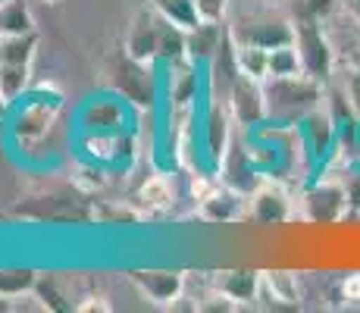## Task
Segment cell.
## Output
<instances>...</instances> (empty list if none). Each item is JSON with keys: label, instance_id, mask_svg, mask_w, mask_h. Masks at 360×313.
Wrapping results in <instances>:
<instances>
[{"label": "cell", "instance_id": "obj_1", "mask_svg": "<svg viewBox=\"0 0 360 313\" xmlns=\"http://www.w3.org/2000/svg\"><path fill=\"white\" fill-rule=\"evenodd\" d=\"M263 94H266V120L279 125H297L310 110H316L326 101L323 82L307 72L285 75V79H266Z\"/></svg>", "mask_w": 360, "mask_h": 313}, {"label": "cell", "instance_id": "obj_2", "mask_svg": "<svg viewBox=\"0 0 360 313\" xmlns=\"http://www.w3.org/2000/svg\"><path fill=\"white\" fill-rule=\"evenodd\" d=\"M295 47L301 53L304 72L326 85L329 75L335 72V47H332L323 23H316V19H295Z\"/></svg>", "mask_w": 360, "mask_h": 313}, {"label": "cell", "instance_id": "obj_3", "mask_svg": "<svg viewBox=\"0 0 360 313\" xmlns=\"http://www.w3.org/2000/svg\"><path fill=\"white\" fill-rule=\"evenodd\" d=\"M301 217L307 222H338V219L351 217V204H348V194H345L338 172H329V176L316 179L314 185L304 188Z\"/></svg>", "mask_w": 360, "mask_h": 313}, {"label": "cell", "instance_id": "obj_4", "mask_svg": "<svg viewBox=\"0 0 360 313\" xmlns=\"http://www.w3.org/2000/svg\"><path fill=\"white\" fill-rule=\"evenodd\" d=\"M198 213L207 222H238L251 217V194L226 182H210L198 191Z\"/></svg>", "mask_w": 360, "mask_h": 313}, {"label": "cell", "instance_id": "obj_5", "mask_svg": "<svg viewBox=\"0 0 360 313\" xmlns=\"http://www.w3.org/2000/svg\"><path fill=\"white\" fill-rule=\"evenodd\" d=\"M229 34L235 44H257V47H282L295 41V19L285 16H251V19H238V23L229 25Z\"/></svg>", "mask_w": 360, "mask_h": 313}, {"label": "cell", "instance_id": "obj_6", "mask_svg": "<svg viewBox=\"0 0 360 313\" xmlns=\"http://www.w3.org/2000/svg\"><path fill=\"white\" fill-rule=\"evenodd\" d=\"M226 107H229L232 120L238 125H260L266 122V94H263V82L238 75L235 85L226 94Z\"/></svg>", "mask_w": 360, "mask_h": 313}, {"label": "cell", "instance_id": "obj_7", "mask_svg": "<svg viewBox=\"0 0 360 313\" xmlns=\"http://www.w3.org/2000/svg\"><path fill=\"white\" fill-rule=\"evenodd\" d=\"M251 217L263 226H279L295 217V200L282 182H260L251 191Z\"/></svg>", "mask_w": 360, "mask_h": 313}, {"label": "cell", "instance_id": "obj_8", "mask_svg": "<svg viewBox=\"0 0 360 313\" xmlns=\"http://www.w3.org/2000/svg\"><path fill=\"white\" fill-rule=\"evenodd\" d=\"M131 282L144 298H150L154 304H169V307L185 291V276L172 269H141V273H131Z\"/></svg>", "mask_w": 360, "mask_h": 313}, {"label": "cell", "instance_id": "obj_9", "mask_svg": "<svg viewBox=\"0 0 360 313\" xmlns=\"http://www.w3.org/2000/svg\"><path fill=\"white\" fill-rule=\"evenodd\" d=\"M157 41H160V13L157 10H141L131 23L126 53L141 63L157 60Z\"/></svg>", "mask_w": 360, "mask_h": 313}, {"label": "cell", "instance_id": "obj_10", "mask_svg": "<svg viewBox=\"0 0 360 313\" xmlns=\"http://www.w3.org/2000/svg\"><path fill=\"white\" fill-rule=\"evenodd\" d=\"M229 107H223V103L213 97L210 110H207V129H204V141H207V157H210L213 166H219V160H223L226 148L232 144V135H229Z\"/></svg>", "mask_w": 360, "mask_h": 313}, {"label": "cell", "instance_id": "obj_11", "mask_svg": "<svg viewBox=\"0 0 360 313\" xmlns=\"http://www.w3.org/2000/svg\"><path fill=\"white\" fill-rule=\"evenodd\" d=\"M226 23H204L200 19L198 25H191L188 32H185V47H188V57L191 60H213L217 57V51L223 47L226 34L229 29H223Z\"/></svg>", "mask_w": 360, "mask_h": 313}, {"label": "cell", "instance_id": "obj_12", "mask_svg": "<svg viewBox=\"0 0 360 313\" xmlns=\"http://www.w3.org/2000/svg\"><path fill=\"white\" fill-rule=\"evenodd\" d=\"M213 288L223 291L226 298H232L235 304H251L260 295V273L251 269H229V273H217L213 276Z\"/></svg>", "mask_w": 360, "mask_h": 313}, {"label": "cell", "instance_id": "obj_13", "mask_svg": "<svg viewBox=\"0 0 360 313\" xmlns=\"http://www.w3.org/2000/svg\"><path fill=\"white\" fill-rule=\"evenodd\" d=\"M260 291L269 295V301H279V304H285V307H297V304H301L297 276L285 273V269H266V273H260Z\"/></svg>", "mask_w": 360, "mask_h": 313}, {"label": "cell", "instance_id": "obj_14", "mask_svg": "<svg viewBox=\"0 0 360 313\" xmlns=\"http://www.w3.org/2000/svg\"><path fill=\"white\" fill-rule=\"evenodd\" d=\"M169 97H172V107H188L195 101L198 91V75H195V60L182 57V60H172L169 63Z\"/></svg>", "mask_w": 360, "mask_h": 313}, {"label": "cell", "instance_id": "obj_15", "mask_svg": "<svg viewBox=\"0 0 360 313\" xmlns=\"http://www.w3.org/2000/svg\"><path fill=\"white\" fill-rule=\"evenodd\" d=\"M34 32V19L25 0H4L0 4V38Z\"/></svg>", "mask_w": 360, "mask_h": 313}, {"label": "cell", "instance_id": "obj_16", "mask_svg": "<svg viewBox=\"0 0 360 313\" xmlns=\"http://www.w3.org/2000/svg\"><path fill=\"white\" fill-rule=\"evenodd\" d=\"M235 63H238V72L248 79L266 82L269 79V51L257 44H235Z\"/></svg>", "mask_w": 360, "mask_h": 313}, {"label": "cell", "instance_id": "obj_17", "mask_svg": "<svg viewBox=\"0 0 360 313\" xmlns=\"http://www.w3.org/2000/svg\"><path fill=\"white\" fill-rule=\"evenodd\" d=\"M51 122H53V107H47V103H32V107H25L22 113H19L16 135L25 138V141H34V138H41L51 129Z\"/></svg>", "mask_w": 360, "mask_h": 313}, {"label": "cell", "instance_id": "obj_18", "mask_svg": "<svg viewBox=\"0 0 360 313\" xmlns=\"http://www.w3.org/2000/svg\"><path fill=\"white\" fill-rule=\"evenodd\" d=\"M29 69L32 63H0V101L6 107L29 88Z\"/></svg>", "mask_w": 360, "mask_h": 313}, {"label": "cell", "instance_id": "obj_19", "mask_svg": "<svg viewBox=\"0 0 360 313\" xmlns=\"http://www.w3.org/2000/svg\"><path fill=\"white\" fill-rule=\"evenodd\" d=\"M172 198H176V191H172V182L166 176H148L141 185V191H138V204L144 207V210H163V207L172 204Z\"/></svg>", "mask_w": 360, "mask_h": 313}, {"label": "cell", "instance_id": "obj_20", "mask_svg": "<svg viewBox=\"0 0 360 313\" xmlns=\"http://www.w3.org/2000/svg\"><path fill=\"white\" fill-rule=\"evenodd\" d=\"M34 47H38V34L34 32L0 38V63H32Z\"/></svg>", "mask_w": 360, "mask_h": 313}, {"label": "cell", "instance_id": "obj_21", "mask_svg": "<svg viewBox=\"0 0 360 313\" xmlns=\"http://www.w3.org/2000/svg\"><path fill=\"white\" fill-rule=\"evenodd\" d=\"M301 72H304V63L295 41L269 51V79H285V75H301Z\"/></svg>", "mask_w": 360, "mask_h": 313}, {"label": "cell", "instance_id": "obj_22", "mask_svg": "<svg viewBox=\"0 0 360 313\" xmlns=\"http://www.w3.org/2000/svg\"><path fill=\"white\" fill-rule=\"evenodd\" d=\"M154 4V10L160 13V16L172 19L176 25H182V29H191V25H198V10H195V0H150Z\"/></svg>", "mask_w": 360, "mask_h": 313}, {"label": "cell", "instance_id": "obj_23", "mask_svg": "<svg viewBox=\"0 0 360 313\" xmlns=\"http://www.w3.org/2000/svg\"><path fill=\"white\" fill-rule=\"evenodd\" d=\"M38 285V276L32 269H4L0 273V298H16L22 291H32Z\"/></svg>", "mask_w": 360, "mask_h": 313}, {"label": "cell", "instance_id": "obj_24", "mask_svg": "<svg viewBox=\"0 0 360 313\" xmlns=\"http://www.w3.org/2000/svg\"><path fill=\"white\" fill-rule=\"evenodd\" d=\"M338 4L342 0H288V10H292L295 19H316V23H323Z\"/></svg>", "mask_w": 360, "mask_h": 313}, {"label": "cell", "instance_id": "obj_25", "mask_svg": "<svg viewBox=\"0 0 360 313\" xmlns=\"http://www.w3.org/2000/svg\"><path fill=\"white\" fill-rule=\"evenodd\" d=\"M338 176H342L345 194H348L351 213H360V163H345V166H338Z\"/></svg>", "mask_w": 360, "mask_h": 313}, {"label": "cell", "instance_id": "obj_26", "mask_svg": "<svg viewBox=\"0 0 360 313\" xmlns=\"http://www.w3.org/2000/svg\"><path fill=\"white\" fill-rule=\"evenodd\" d=\"M342 91H345V97H348V107H351V113H354V120L360 122V72H354V69H345Z\"/></svg>", "mask_w": 360, "mask_h": 313}, {"label": "cell", "instance_id": "obj_27", "mask_svg": "<svg viewBox=\"0 0 360 313\" xmlns=\"http://www.w3.org/2000/svg\"><path fill=\"white\" fill-rule=\"evenodd\" d=\"M195 10L204 23H223V16L229 13V0H195Z\"/></svg>", "mask_w": 360, "mask_h": 313}, {"label": "cell", "instance_id": "obj_28", "mask_svg": "<svg viewBox=\"0 0 360 313\" xmlns=\"http://www.w3.org/2000/svg\"><path fill=\"white\" fill-rule=\"evenodd\" d=\"M342 301L360 304V273H351L342 279Z\"/></svg>", "mask_w": 360, "mask_h": 313}, {"label": "cell", "instance_id": "obj_29", "mask_svg": "<svg viewBox=\"0 0 360 313\" xmlns=\"http://www.w3.org/2000/svg\"><path fill=\"white\" fill-rule=\"evenodd\" d=\"M345 69H354V72H360V41H354V44L345 51Z\"/></svg>", "mask_w": 360, "mask_h": 313}, {"label": "cell", "instance_id": "obj_30", "mask_svg": "<svg viewBox=\"0 0 360 313\" xmlns=\"http://www.w3.org/2000/svg\"><path fill=\"white\" fill-rule=\"evenodd\" d=\"M342 6H345V16L354 25H360V0H342Z\"/></svg>", "mask_w": 360, "mask_h": 313}, {"label": "cell", "instance_id": "obj_31", "mask_svg": "<svg viewBox=\"0 0 360 313\" xmlns=\"http://www.w3.org/2000/svg\"><path fill=\"white\" fill-rule=\"evenodd\" d=\"M44 4H53V6H57V4H63V0H44Z\"/></svg>", "mask_w": 360, "mask_h": 313}, {"label": "cell", "instance_id": "obj_32", "mask_svg": "<svg viewBox=\"0 0 360 313\" xmlns=\"http://www.w3.org/2000/svg\"><path fill=\"white\" fill-rule=\"evenodd\" d=\"M0 4H4V0H0Z\"/></svg>", "mask_w": 360, "mask_h": 313}]
</instances>
